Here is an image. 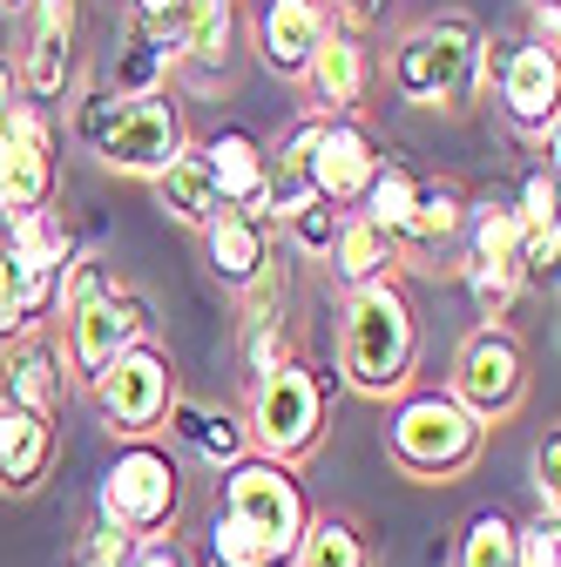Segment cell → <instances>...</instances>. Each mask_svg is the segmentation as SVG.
<instances>
[{"mask_svg":"<svg viewBox=\"0 0 561 567\" xmlns=\"http://www.w3.org/2000/svg\"><path fill=\"white\" fill-rule=\"evenodd\" d=\"M170 433H176L203 466H217V473L251 453L244 419H237V412H217V405H196V399H176V405H170Z\"/></svg>","mask_w":561,"mask_h":567,"instance_id":"obj_24","label":"cell"},{"mask_svg":"<svg viewBox=\"0 0 561 567\" xmlns=\"http://www.w3.org/2000/svg\"><path fill=\"white\" fill-rule=\"evenodd\" d=\"M28 8V0H0V14H21Z\"/></svg>","mask_w":561,"mask_h":567,"instance_id":"obj_46","label":"cell"},{"mask_svg":"<svg viewBox=\"0 0 561 567\" xmlns=\"http://www.w3.org/2000/svg\"><path fill=\"white\" fill-rule=\"evenodd\" d=\"M129 554H135V540L115 534L102 514L82 520V534H75V567H129Z\"/></svg>","mask_w":561,"mask_h":567,"instance_id":"obj_35","label":"cell"},{"mask_svg":"<svg viewBox=\"0 0 561 567\" xmlns=\"http://www.w3.org/2000/svg\"><path fill=\"white\" fill-rule=\"evenodd\" d=\"M89 514H102L129 540L176 534V520H183V466H176V453L156 446V440H122V453L95 480V507Z\"/></svg>","mask_w":561,"mask_h":567,"instance_id":"obj_7","label":"cell"},{"mask_svg":"<svg viewBox=\"0 0 561 567\" xmlns=\"http://www.w3.org/2000/svg\"><path fill=\"white\" fill-rule=\"evenodd\" d=\"M453 567H521L514 560V520L501 507H480L453 547Z\"/></svg>","mask_w":561,"mask_h":567,"instance_id":"obj_30","label":"cell"},{"mask_svg":"<svg viewBox=\"0 0 561 567\" xmlns=\"http://www.w3.org/2000/svg\"><path fill=\"white\" fill-rule=\"evenodd\" d=\"M129 567H196V554H190L176 534H163V540H135Z\"/></svg>","mask_w":561,"mask_h":567,"instance_id":"obj_40","label":"cell"},{"mask_svg":"<svg viewBox=\"0 0 561 567\" xmlns=\"http://www.w3.org/2000/svg\"><path fill=\"white\" fill-rule=\"evenodd\" d=\"M480 41L487 28L467 14L412 21L386 48V89L412 109H467L480 95Z\"/></svg>","mask_w":561,"mask_h":567,"instance_id":"obj_5","label":"cell"},{"mask_svg":"<svg viewBox=\"0 0 561 567\" xmlns=\"http://www.w3.org/2000/svg\"><path fill=\"white\" fill-rule=\"evenodd\" d=\"M412 189H419V176H412L406 163H379V176H373V183H366V196H359V217H366V224H379L386 237H399L406 209H412Z\"/></svg>","mask_w":561,"mask_h":567,"instance_id":"obj_31","label":"cell"},{"mask_svg":"<svg viewBox=\"0 0 561 567\" xmlns=\"http://www.w3.org/2000/svg\"><path fill=\"white\" fill-rule=\"evenodd\" d=\"M89 392H95V412L115 440H156L170 425V405L183 399L176 392V359L156 338H135Z\"/></svg>","mask_w":561,"mask_h":567,"instance_id":"obj_11","label":"cell"},{"mask_svg":"<svg viewBox=\"0 0 561 567\" xmlns=\"http://www.w3.org/2000/svg\"><path fill=\"white\" fill-rule=\"evenodd\" d=\"M237 359H244V372H251V379H264V372H277V365H292V359H298V331H292L285 305H277V270H271L257 291L244 298Z\"/></svg>","mask_w":561,"mask_h":567,"instance_id":"obj_23","label":"cell"},{"mask_svg":"<svg viewBox=\"0 0 561 567\" xmlns=\"http://www.w3.org/2000/svg\"><path fill=\"white\" fill-rule=\"evenodd\" d=\"M54 183H61V142H54V115L48 109H14L0 128V230L54 209Z\"/></svg>","mask_w":561,"mask_h":567,"instance_id":"obj_12","label":"cell"},{"mask_svg":"<svg viewBox=\"0 0 561 567\" xmlns=\"http://www.w3.org/2000/svg\"><path fill=\"white\" fill-rule=\"evenodd\" d=\"M54 419H28L21 412V433L8 446V460H0V493H34L48 473H54Z\"/></svg>","mask_w":561,"mask_h":567,"instance_id":"obj_29","label":"cell"},{"mask_svg":"<svg viewBox=\"0 0 561 567\" xmlns=\"http://www.w3.org/2000/svg\"><path fill=\"white\" fill-rule=\"evenodd\" d=\"M14 338H28V331H21V318H14V291H8V264H0V351H8Z\"/></svg>","mask_w":561,"mask_h":567,"instance_id":"obj_42","label":"cell"},{"mask_svg":"<svg viewBox=\"0 0 561 567\" xmlns=\"http://www.w3.org/2000/svg\"><path fill=\"white\" fill-rule=\"evenodd\" d=\"M338 224H345V209H332V203H318V196H312L298 217H285V237H292V250H298V257H318V264H325V250H332Z\"/></svg>","mask_w":561,"mask_h":567,"instance_id":"obj_33","label":"cell"},{"mask_svg":"<svg viewBox=\"0 0 561 567\" xmlns=\"http://www.w3.org/2000/svg\"><path fill=\"white\" fill-rule=\"evenodd\" d=\"M75 48H82V0H28L21 8V102L28 109H54L75 82Z\"/></svg>","mask_w":561,"mask_h":567,"instance_id":"obj_13","label":"cell"},{"mask_svg":"<svg viewBox=\"0 0 561 567\" xmlns=\"http://www.w3.org/2000/svg\"><path fill=\"white\" fill-rule=\"evenodd\" d=\"M292 567H379V554H373V534L353 514L325 507V514L305 520V534L292 547Z\"/></svg>","mask_w":561,"mask_h":567,"instance_id":"obj_26","label":"cell"},{"mask_svg":"<svg viewBox=\"0 0 561 567\" xmlns=\"http://www.w3.org/2000/svg\"><path fill=\"white\" fill-rule=\"evenodd\" d=\"M528 486H534V514L561 520V433L548 425V433L534 440V460H528Z\"/></svg>","mask_w":561,"mask_h":567,"instance_id":"obj_34","label":"cell"},{"mask_svg":"<svg viewBox=\"0 0 561 567\" xmlns=\"http://www.w3.org/2000/svg\"><path fill=\"white\" fill-rule=\"evenodd\" d=\"M412 372H419V305L399 291V277L353 291L338 318V385L386 405L412 392Z\"/></svg>","mask_w":561,"mask_h":567,"instance_id":"obj_2","label":"cell"},{"mask_svg":"<svg viewBox=\"0 0 561 567\" xmlns=\"http://www.w3.org/2000/svg\"><path fill=\"white\" fill-rule=\"evenodd\" d=\"M480 95H494L508 128L554 150V115H561V54L554 41H480Z\"/></svg>","mask_w":561,"mask_h":567,"instance_id":"obj_8","label":"cell"},{"mask_svg":"<svg viewBox=\"0 0 561 567\" xmlns=\"http://www.w3.org/2000/svg\"><path fill=\"white\" fill-rule=\"evenodd\" d=\"M460 284H467L480 324H508V311L521 298V270H508V264H460Z\"/></svg>","mask_w":561,"mask_h":567,"instance_id":"obj_32","label":"cell"},{"mask_svg":"<svg viewBox=\"0 0 561 567\" xmlns=\"http://www.w3.org/2000/svg\"><path fill=\"white\" fill-rule=\"evenodd\" d=\"M150 189H156V209H163L170 224H183V230H203V224L224 209V196H217V183H210V169L196 163V150H183Z\"/></svg>","mask_w":561,"mask_h":567,"instance_id":"obj_27","label":"cell"},{"mask_svg":"<svg viewBox=\"0 0 561 567\" xmlns=\"http://www.w3.org/2000/svg\"><path fill=\"white\" fill-rule=\"evenodd\" d=\"M0 399H8L14 412L28 419H54L61 399H68V365H61V344L48 338H14L8 351H0Z\"/></svg>","mask_w":561,"mask_h":567,"instance_id":"obj_19","label":"cell"},{"mask_svg":"<svg viewBox=\"0 0 561 567\" xmlns=\"http://www.w3.org/2000/svg\"><path fill=\"white\" fill-rule=\"evenodd\" d=\"M534 14V41H554V21H561V0H528Z\"/></svg>","mask_w":561,"mask_h":567,"instance_id":"obj_44","label":"cell"},{"mask_svg":"<svg viewBox=\"0 0 561 567\" xmlns=\"http://www.w3.org/2000/svg\"><path fill=\"white\" fill-rule=\"evenodd\" d=\"M14 109H21V75H14V54H0V128H8Z\"/></svg>","mask_w":561,"mask_h":567,"instance_id":"obj_43","label":"cell"},{"mask_svg":"<svg viewBox=\"0 0 561 567\" xmlns=\"http://www.w3.org/2000/svg\"><path fill=\"white\" fill-rule=\"evenodd\" d=\"M75 135L95 150L102 169L135 176V183H156L190 150V142H196L190 135V115H183V102L170 89H156V95H109V89H95L75 109Z\"/></svg>","mask_w":561,"mask_h":567,"instance_id":"obj_3","label":"cell"},{"mask_svg":"<svg viewBox=\"0 0 561 567\" xmlns=\"http://www.w3.org/2000/svg\"><path fill=\"white\" fill-rule=\"evenodd\" d=\"M460 237H467V189L447 176H419L412 209L399 224V257H419L427 270H453L460 264Z\"/></svg>","mask_w":561,"mask_h":567,"instance_id":"obj_16","label":"cell"},{"mask_svg":"<svg viewBox=\"0 0 561 567\" xmlns=\"http://www.w3.org/2000/svg\"><path fill=\"white\" fill-rule=\"evenodd\" d=\"M325 264H332V277L345 284V298H353V291H373V284H392V270H399L406 257H399V244H392L379 224H366L359 209H345V224H338Z\"/></svg>","mask_w":561,"mask_h":567,"instance_id":"obj_22","label":"cell"},{"mask_svg":"<svg viewBox=\"0 0 561 567\" xmlns=\"http://www.w3.org/2000/svg\"><path fill=\"white\" fill-rule=\"evenodd\" d=\"M237 41H244V8H237V0H196L183 34H176V68L217 82V75H231Z\"/></svg>","mask_w":561,"mask_h":567,"instance_id":"obj_21","label":"cell"},{"mask_svg":"<svg viewBox=\"0 0 561 567\" xmlns=\"http://www.w3.org/2000/svg\"><path fill=\"white\" fill-rule=\"evenodd\" d=\"M170 68H176V41L129 21L122 54H115V75H109V95H156V89H170Z\"/></svg>","mask_w":561,"mask_h":567,"instance_id":"obj_28","label":"cell"},{"mask_svg":"<svg viewBox=\"0 0 561 567\" xmlns=\"http://www.w3.org/2000/svg\"><path fill=\"white\" fill-rule=\"evenodd\" d=\"M528 385H534V359H528V344H521L514 324H473V331L453 344L447 392L487 425V433L528 405Z\"/></svg>","mask_w":561,"mask_h":567,"instance_id":"obj_9","label":"cell"},{"mask_svg":"<svg viewBox=\"0 0 561 567\" xmlns=\"http://www.w3.org/2000/svg\"><path fill=\"white\" fill-rule=\"evenodd\" d=\"M61 365H68V385H95L135 338H150V305L129 291V284L95 257V250H75V264L61 270Z\"/></svg>","mask_w":561,"mask_h":567,"instance_id":"obj_1","label":"cell"},{"mask_svg":"<svg viewBox=\"0 0 561 567\" xmlns=\"http://www.w3.org/2000/svg\"><path fill=\"white\" fill-rule=\"evenodd\" d=\"M460 264H508L521 270V217L508 196H467V237H460ZM453 264V270H460Z\"/></svg>","mask_w":561,"mask_h":567,"instance_id":"obj_25","label":"cell"},{"mask_svg":"<svg viewBox=\"0 0 561 567\" xmlns=\"http://www.w3.org/2000/svg\"><path fill=\"white\" fill-rule=\"evenodd\" d=\"M14 433H21V412L0 399V460H8V446H14Z\"/></svg>","mask_w":561,"mask_h":567,"instance_id":"obj_45","label":"cell"},{"mask_svg":"<svg viewBox=\"0 0 561 567\" xmlns=\"http://www.w3.org/2000/svg\"><path fill=\"white\" fill-rule=\"evenodd\" d=\"M379 135L359 122V115H325V135H318V150H312V189L318 203L332 209H359L366 183L379 176Z\"/></svg>","mask_w":561,"mask_h":567,"instance_id":"obj_15","label":"cell"},{"mask_svg":"<svg viewBox=\"0 0 561 567\" xmlns=\"http://www.w3.org/2000/svg\"><path fill=\"white\" fill-rule=\"evenodd\" d=\"M514 217H521V230H541V224H554V163H541V169H528V176H521Z\"/></svg>","mask_w":561,"mask_h":567,"instance_id":"obj_38","label":"cell"},{"mask_svg":"<svg viewBox=\"0 0 561 567\" xmlns=\"http://www.w3.org/2000/svg\"><path fill=\"white\" fill-rule=\"evenodd\" d=\"M487 453V425L447 392V385H412L392 399L386 412V460L406 473V480H427V486H447V480H467Z\"/></svg>","mask_w":561,"mask_h":567,"instance_id":"obj_4","label":"cell"},{"mask_svg":"<svg viewBox=\"0 0 561 567\" xmlns=\"http://www.w3.org/2000/svg\"><path fill=\"white\" fill-rule=\"evenodd\" d=\"M190 8H196V0H129V21L176 41V34H183V21H190Z\"/></svg>","mask_w":561,"mask_h":567,"instance_id":"obj_39","label":"cell"},{"mask_svg":"<svg viewBox=\"0 0 561 567\" xmlns=\"http://www.w3.org/2000/svg\"><path fill=\"white\" fill-rule=\"evenodd\" d=\"M325 28H332V0H257V14H251L257 61L271 68L277 82L305 75V61L318 54Z\"/></svg>","mask_w":561,"mask_h":567,"instance_id":"obj_17","label":"cell"},{"mask_svg":"<svg viewBox=\"0 0 561 567\" xmlns=\"http://www.w3.org/2000/svg\"><path fill=\"white\" fill-rule=\"evenodd\" d=\"M217 514H231L237 527H251L277 560L292 567V547L312 520V501H305V480L298 466H277L264 453H244L237 466H224L217 480Z\"/></svg>","mask_w":561,"mask_h":567,"instance_id":"obj_10","label":"cell"},{"mask_svg":"<svg viewBox=\"0 0 561 567\" xmlns=\"http://www.w3.org/2000/svg\"><path fill=\"white\" fill-rule=\"evenodd\" d=\"M203 264H210V277L224 284V291H237V298H251L257 284L271 277V224L257 217V209H217L203 230Z\"/></svg>","mask_w":561,"mask_h":567,"instance_id":"obj_18","label":"cell"},{"mask_svg":"<svg viewBox=\"0 0 561 567\" xmlns=\"http://www.w3.org/2000/svg\"><path fill=\"white\" fill-rule=\"evenodd\" d=\"M298 82L312 89L318 115H359V109H366V95H373V82H379V54H373V41H366L359 28L332 21V28H325V41H318V54L305 61V75H298Z\"/></svg>","mask_w":561,"mask_h":567,"instance_id":"obj_14","label":"cell"},{"mask_svg":"<svg viewBox=\"0 0 561 567\" xmlns=\"http://www.w3.org/2000/svg\"><path fill=\"white\" fill-rule=\"evenodd\" d=\"M332 392H338V379L318 372L312 359H292V365L251 379V405H244L251 453H264V460H277V466H305V460L325 446Z\"/></svg>","mask_w":561,"mask_h":567,"instance_id":"obj_6","label":"cell"},{"mask_svg":"<svg viewBox=\"0 0 561 567\" xmlns=\"http://www.w3.org/2000/svg\"><path fill=\"white\" fill-rule=\"evenodd\" d=\"M554 257H561V224L521 230V291H548V284H554Z\"/></svg>","mask_w":561,"mask_h":567,"instance_id":"obj_36","label":"cell"},{"mask_svg":"<svg viewBox=\"0 0 561 567\" xmlns=\"http://www.w3.org/2000/svg\"><path fill=\"white\" fill-rule=\"evenodd\" d=\"M196 163L210 169V183H217L224 209H257L264 203V142L244 128V122H224V128H210L190 142Z\"/></svg>","mask_w":561,"mask_h":567,"instance_id":"obj_20","label":"cell"},{"mask_svg":"<svg viewBox=\"0 0 561 567\" xmlns=\"http://www.w3.org/2000/svg\"><path fill=\"white\" fill-rule=\"evenodd\" d=\"M514 560L521 567H561V520H548V514L514 520Z\"/></svg>","mask_w":561,"mask_h":567,"instance_id":"obj_37","label":"cell"},{"mask_svg":"<svg viewBox=\"0 0 561 567\" xmlns=\"http://www.w3.org/2000/svg\"><path fill=\"white\" fill-rule=\"evenodd\" d=\"M386 8H392V0H332V21H345V28H379L386 21Z\"/></svg>","mask_w":561,"mask_h":567,"instance_id":"obj_41","label":"cell"}]
</instances>
